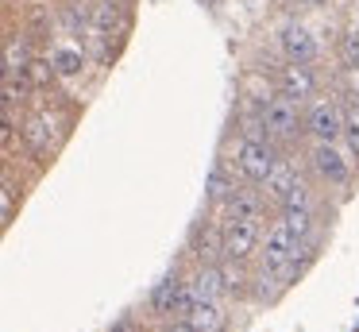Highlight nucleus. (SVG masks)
I'll return each instance as SVG.
<instances>
[{
    "instance_id": "obj_1",
    "label": "nucleus",
    "mask_w": 359,
    "mask_h": 332,
    "mask_svg": "<svg viewBox=\"0 0 359 332\" xmlns=\"http://www.w3.org/2000/svg\"><path fill=\"white\" fill-rule=\"evenodd\" d=\"M236 162H240V170H243V178H248V182H266V178H271V170L278 166L271 139H243L240 151H236Z\"/></svg>"
},
{
    "instance_id": "obj_2",
    "label": "nucleus",
    "mask_w": 359,
    "mask_h": 332,
    "mask_svg": "<svg viewBox=\"0 0 359 332\" xmlns=\"http://www.w3.org/2000/svg\"><path fill=\"white\" fill-rule=\"evenodd\" d=\"M189 309H194V290L182 278H166L151 293V313L158 317H189Z\"/></svg>"
},
{
    "instance_id": "obj_3",
    "label": "nucleus",
    "mask_w": 359,
    "mask_h": 332,
    "mask_svg": "<svg viewBox=\"0 0 359 332\" xmlns=\"http://www.w3.org/2000/svg\"><path fill=\"white\" fill-rule=\"evenodd\" d=\"M297 251V239L294 232L286 228V224H271V228L263 232V270H271V274H278L282 267L290 263V255Z\"/></svg>"
},
{
    "instance_id": "obj_4",
    "label": "nucleus",
    "mask_w": 359,
    "mask_h": 332,
    "mask_svg": "<svg viewBox=\"0 0 359 332\" xmlns=\"http://www.w3.org/2000/svg\"><path fill=\"white\" fill-rule=\"evenodd\" d=\"M259 239H263L259 220H224V259L243 263L251 251H255Z\"/></svg>"
},
{
    "instance_id": "obj_5",
    "label": "nucleus",
    "mask_w": 359,
    "mask_h": 332,
    "mask_svg": "<svg viewBox=\"0 0 359 332\" xmlns=\"http://www.w3.org/2000/svg\"><path fill=\"white\" fill-rule=\"evenodd\" d=\"M263 120H266V135L271 139H290L297 131V100L290 93L266 100L263 105Z\"/></svg>"
},
{
    "instance_id": "obj_6",
    "label": "nucleus",
    "mask_w": 359,
    "mask_h": 332,
    "mask_svg": "<svg viewBox=\"0 0 359 332\" xmlns=\"http://www.w3.org/2000/svg\"><path fill=\"white\" fill-rule=\"evenodd\" d=\"M305 128H309V135L317 139V143H336V139L344 135V112L332 105V100H320V105L309 108Z\"/></svg>"
},
{
    "instance_id": "obj_7",
    "label": "nucleus",
    "mask_w": 359,
    "mask_h": 332,
    "mask_svg": "<svg viewBox=\"0 0 359 332\" xmlns=\"http://www.w3.org/2000/svg\"><path fill=\"white\" fill-rule=\"evenodd\" d=\"M313 170H317L328 185H344L351 178V159L336 143H317L313 147Z\"/></svg>"
},
{
    "instance_id": "obj_8",
    "label": "nucleus",
    "mask_w": 359,
    "mask_h": 332,
    "mask_svg": "<svg viewBox=\"0 0 359 332\" xmlns=\"http://www.w3.org/2000/svg\"><path fill=\"white\" fill-rule=\"evenodd\" d=\"M194 255H197L201 267H220V259H224V228H220V224H205V228H197Z\"/></svg>"
},
{
    "instance_id": "obj_9",
    "label": "nucleus",
    "mask_w": 359,
    "mask_h": 332,
    "mask_svg": "<svg viewBox=\"0 0 359 332\" xmlns=\"http://www.w3.org/2000/svg\"><path fill=\"white\" fill-rule=\"evenodd\" d=\"M282 51H286L290 62H313V54H317V43H313V35L305 27H297V23H290L286 31H282Z\"/></svg>"
},
{
    "instance_id": "obj_10",
    "label": "nucleus",
    "mask_w": 359,
    "mask_h": 332,
    "mask_svg": "<svg viewBox=\"0 0 359 332\" xmlns=\"http://www.w3.org/2000/svg\"><path fill=\"white\" fill-rule=\"evenodd\" d=\"M263 185H266V197L278 201V205H286L290 193H294L302 182H297V174H294V166H290V162H278V166L271 170V178H266Z\"/></svg>"
},
{
    "instance_id": "obj_11",
    "label": "nucleus",
    "mask_w": 359,
    "mask_h": 332,
    "mask_svg": "<svg viewBox=\"0 0 359 332\" xmlns=\"http://www.w3.org/2000/svg\"><path fill=\"white\" fill-rule=\"evenodd\" d=\"M282 93H290L294 100H302V97H313V89H317V81H313V74L302 66V62H290L286 69H282Z\"/></svg>"
},
{
    "instance_id": "obj_12",
    "label": "nucleus",
    "mask_w": 359,
    "mask_h": 332,
    "mask_svg": "<svg viewBox=\"0 0 359 332\" xmlns=\"http://www.w3.org/2000/svg\"><path fill=\"white\" fill-rule=\"evenodd\" d=\"M228 208V220H259L263 216V197L259 193H248V190H236L232 197L224 201Z\"/></svg>"
},
{
    "instance_id": "obj_13",
    "label": "nucleus",
    "mask_w": 359,
    "mask_h": 332,
    "mask_svg": "<svg viewBox=\"0 0 359 332\" xmlns=\"http://www.w3.org/2000/svg\"><path fill=\"white\" fill-rule=\"evenodd\" d=\"M189 290H194V301H217L220 290H224V274H220V267H201L197 278L189 282Z\"/></svg>"
},
{
    "instance_id": "obj_14",
    "label": "nucleus",
    "mask_w": 359,
    "mask_h": 332,
    "mask_svg": "<svg viewBox=\"0 0 359 332\" xmlns=\"http://www.w3.org/2000/svg\"><path fill=\"white\" fill-rule=\"evenodd\" d=\"M186 321L194 324L197 332H220L224 328V313H220L217 301H194V309H189Z\"/></svg>"
},
{
    "instance_id": "obj_15",
    "label": "nucleus",
    "mask_w": 359,
    "mask_h": 332,
    "mask_svg": "<svg viewBox=\"0 0 359 332\" xmlns=\"http://www.w3.org/2000/svg\"><path fill=\"white\" fill-rule=\"evenodd\" d=\"M24 139H27V143H32L39 154H47L50 147H55V124H50V116L43 112V116H35V120H27Z\"/></svg>"
},
{
    "instance_id": "obj_16",
    "label": "nucleus",
    "mask_w": 359,
    "mask_h": 332,
    "mask_svg": "<svg viewBox=\"0 0 359 332\" xmlns=\"http://www.w3.org/2000/svg\"><path fill=\"white\" fill-rule=\"evenodd\" d=\"M205 193H209L212 201H228L236 193V178L228 174L224 162H217V166L209 170V178H205Z\"/></svg>"
},
{
    "instance_id": "obj_17",
    "label": "nucleus",
    "mask_w": 359,
    "mask_h": 332,
    "mask_svg": "<svg viewBox=\"0 0 359 332\" xmlns=\"http://www.w3.org/2000/svg\"><path fill=\"white\" fill-rule=\"evenodd\" d=\"M27 66H32L27 46L20 43V39H8V46H4V77H24Z\"/></svg>"
},
{
    "instance_id": "obj_18",
    "label": "nucleus",
    "mask_w": 359,
    "mask_h": 332,
    "mask_svg": "<svg viewBox=\"0 0 359 332\" xmlns=\"http://www.w3.org/2000/svg\"><path fill=\"white\" fill-rule=\"evenodd\" d=\"M50 62H55V74H62V77H78V74H81V66H86V54L74 51V46H58V51L50 54Z\"/></svg>"
},
{
    "instance_id": "obj_19",
    "label": "nucleus",
    "mask_w": 359,
    "mask_h": 332,
    "mask_svg": "<svg viewBox=\"0 0 359 332\" xmlns=\"http://www.w3.org/2000/svg\"><path fill=\"white\" fill-rule=\"evenodd\" d=\"M282 224H286L290 232H294V239L302 244L305 236L313 232V213L309 205H297V208H282Z\"/></svg>"
},
{
    "instance_id": "obj_20",
    "label": "nucleus",
    "mask_w": 359,
    "mask_h": 332,
    "mask_svg": "<svg viewBox=\"0 0 359 332\" xmlns=\"http://www.w3.org/2000/svg\"><path fill=\"white\" fill-rule=\"evenodd\" d=\"M116 23H120V4L116 0H101V4H93V27L101 31V35H112Z\"/></svg>"
},
{
    "instance_id": "obj_21",
    "label": "nucleus",
    "mask_w": 359,
    "mask_h": 332,
    "mask_svg": "<svg viewBox=\"0 0 359 332\" xmlns=\"http://www.w3.org/2000/svg\"><path fill=\"white\" fill-rule=\"evenodd\" d=\"M50 77H55V62L32 58V66H27L24 81H27V85H35V89H43V85H50Z\"/></svg>"
},
{
    "instance_id": "obj_22",
    "label": "nucleus",
    "mask_w": 359,
    "mask_h": 332,
    "mask_svg": "<svg viewBox=\"0 0 359 332\" xmlns=\"http://www.w3.org/2000/svg\"><path fill=\"white\" fill-rule=\"evenodd\" d=\"M344 139H348L351 154H359V105H351L344 112Z\"/></svg>"
},
{
    "instance_id": "obj_23",
    "label": "nucleus",
    "mask_w": 359,
    "mask_h": 332,
    "mask_svg": "<svg viewBox=\"0 0 359 332\" xmlns=\"http://www.w3.org/2000/svg\"><path fill=\"white\" fill-rule=\"evenodd\" d=\"M12 208H16V182H12V174H4V185H0V220H12Z\"/></svg>"
},
{
    "instance_id": "obj_24",
    "label": "nucleus",
    "mask_w": 359,
    "mask_h": 332,
    "mask_svg": "<svg viewBox=\"0 0 359 332\" xmlns=\"http://www.w3.org/2000/svg\"><path fill=\"white\" fill-rule=\"evenodd\" d=\"M24 81H16V77H4V105H20L24 100Z\"/></svg>"
},
{
    "instance_id": "obj_25",
    "label": "nucleus",
    "mask_w": 359,
    "mask_h": 332,
    "mask_svg": "<svg viewBox=\"0 0 359 332\" xmlns=\"http://www.w3.org/2000/svg\"><path fill=\"white\" fill-rule=\"evenodd\" d=\"M344 58H348V66H355V69H359V31L344 35Z\"/></svg>"
},
{
    "instance_id": "obj_26",
    "label": "nucleus",
    "mask_w": 359,
    "mask_h": 332,
    "mask_svg": "<svg viewBox=\"0 0 359 332\" xmlns=\"http://www.w3.org/2000/svg\"><path fill=\"white\" fill-rule=\"evenodd\" d=\"M109 332H140V324H135V321H132V317H120V321H116V324H112V328H109Z\"/></svg>"
},
{
    "instance_id": "obj_27",
    "label": "nucleus",
    "mask_w": 359,
    "mask_h": 332,
    "mask_svg": "<svg viewBox=\"0 0 359 332\" xmlns=\"http://www.w3.org/2000/svg\"><path fill=\"white\" fill-rule=\"evenodd\" d=\"M166 332H197V328H194V324L186 321V317H182V321H174V324H170V328H166Z\"/></svg>"
},
{
    "instance_id": "obj_28",
    "label": "nucleus",
    "mask_w": 359,
    "mask_h": 332,
    "mask_svg": "<svg viewBox=\"0 0 359 332\" xmlns=\"http://www.w3.org/2000/svg\"><path fill=\"white\" fill-rule=\"evenodd\" d=\"M305 4H320V0H305Z\"/></svg>"
}]
</instances>
